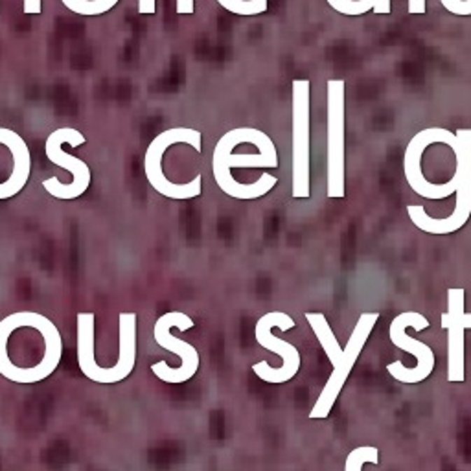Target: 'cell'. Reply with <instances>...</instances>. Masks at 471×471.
Wrapping results in <instances>:
<instances>
[{
    "mask_svg": "<svg viewBox=\"0 0 471 471\" xmlns=\"http://www.w3.org/2000/svg\"><path fill=\"white\" fill-rule=\"evenodd\" d=\"M234 168H278L276 146L254 127H238L225 133L212 155L213 179L223 194L234 199H258L276 186L278 177L262 174L256 183H238Z\"/></svg>",
    "mask_w": 471,
    "mask_h": 471,
    "instance_id": "6da1fadb",
    "label": "cell"
},
{
    "mask_svg": "<svg viewBox=\"0 0 471 471\" xmlns=\"http://www.w3.org/2000/svg\"><path fill=\"white\" fill-rule=\"evenodd\" d=\"M379 313L377 311H365L361 313L358 324L353 328L352 335L348 339L346 346H339V341L335 337V333L328 324L326 317L323 313H306V321L311 326L315 337L318 339L321 346H323L324 353L328 356L330 363H332L333 372L324 385L321 396H318L317 403L313 405L309 418L317 420V418H328V414L332 412L333 405L337 402L339 394H341L344 383H346L348 376L352 372L353 365L358 363L359 353L363 352V348L367 344L370 333L374 332Z\"/></svg>",
    "mask_w": 471,
    "mask_h": 471,
    "instance_id": "7a4b0ae2",
    "label": "cell"
},
{
    "mask_svg": "<svg viewBox=\"0 0 471 471\" xmlns=\"http://www.w3.org/2000/svg\"><path fill=\"white\" fill-rule=\"evenodd\" d=\"M175 144H186L201 153L203 151V136H201V133L197 129H190V127H174V129H166L157 134L151 140V144L148 146V151H146V177H148L151 188L157 194L164 195V197L177 199V201L199 197L201 192H203V179H201V175H195L194 179L186 184L171 183L164 175V153L168 151V148H171Z\"/></svg>",
    "mask_w": 471,
    "mask_h": 471,
    "instance_id": "3957f363",
    "label": "cell"
},
{
    "mask_svg": "<svg viewBox=\"0 0 471 471\" xmlns=\"http://www.w3.org/2000/svg\"><path fill=\"white\" fill-rule=\"evenodd\" d=\"M455 134L458 144L453 148V153L456 157V162L462 166V179L461 186L456 190V203L451 216L437 219L431 218L422 204L407 206V213L412 223L433 236H447L461 230L471 216V129H458Z\"/></svg>",
    "mask_w": 471,
    "mask_h": 471,
    "instance_id": "277c9868",
    "label": "cell"
},
{
    "mask_svg": "<svg viewBox=\"0 0 471 471\" xmlns=\"http://www.w3.org/2000/svg\"><path fill=\"white\" fill-rule=\"evenodd\" d=\"M431 144H446L449 148H456L458 140L456 134L451 133L449 129H442V127H427L416 133L411 139V142L407 144L405 157H403V171H405V179L412 192L420 197L426 199H446L449 195L456 194V190L461 186L462 179V166L456 162L455 175L451 181L446 184H433L426 179V175L422 171V157L426 153V149Z\"/></svg>",
    "mask_w": 471,
    "mask_h": 471,
    "instance_id": "5b68a950",
    "label": "cell"
},
{
    "mask_svg": "<svg viewBox=\"0 0 471 471\" xmlns=\"http://www.w3.org/2000/svg\"><path fill=\"white\" fill-rule=\"evenodd\" d=\"M85 142H87L85 134L78 129H72V127H61V129H55L54 133L48 134L45 144L46 157H48L50 162L66 169L72 175V183L70 184L59 183L57 177H50V179L43 181V188L52 197L66 199L69 201V199L81 197L87 192V188H89L90 169L87 166V162H83V160L74 157V155L63 151V146L65 144H70L72 148H81Z\"/></svg>",
    "mask_w": 471,
    "mask_h": 471,
    "instance_id": "8992f818",
    "label": "cell"
},
{
    "mask_svg": "<svg viewBox=\"0 0 471 471\" xmlns=\"http://www.w3.org/2000/svg\"><path fill=\"white\" fill-rule=\"evenodd\" d=\"M416 330V332H423L431 326L429 321L423 317L422 313L416 311H405L400 313L394 321L391 323V341L392 344L400 350L412 353L416 358V367L407 368L402 361H394L387 365V370L396 381L405 383V385H414V383L426 381L427 377L431 376L435 370V353H433L431 346H427L423 342L416 341L407 335V328Z\"/></svg>",
    "mask_w": 471,
    "mask_h": 471,
    "instance_id": "52a82bcc",
    "label": "cell"
},
{
    "mask_svg": "<svg viewBox=\"0 0 471 471\" xmlns=\"http://www.w3.org/2000/svg\"><path fill=\"white\" fill-rule=\"evenodd\" d=\"M280 328L282 332H288L291 328H295V321L289 317L288 313L282 311H271L265 313L256 324V341L260 346L265 350L278 353L282 358V367L273 368L267 361H260L253 367V372L265 383H288L289 379L297 376L298 368H300V353L293 344L282 341L273 335V328Z\"/></svg>",
    "mask_w": 471,
    "mask_h": 471,
    "instance_id": "ba28073f",
    "label": "cell"
},
{
    "mask_svg": "<svg viewBox=\"0 0 471 471\" xmlns=\"http://www.w3.org/2000/svg\"><path fill=\"white\" fill-rule=\"evenodd\" d=\"M309 80H295L291 83L293 116V197H309Z\"/></svg>",
    "mask_w": 471,
    "mask_h": 471,
    "instance_id": "9c48e42d",
    "label": "cell"
},
{
    "mask_svg": "<svg viewBox=\"0 0 471 471\" xmlns=\"http://www.w3.org/2000/svg\"><path fill=\"white\" fill-rule=\"evenodd\" d=\"M328 197H344V80L326 83Z\"/></svg>",
    "mask_w": 471,
    "mask_h": 471,
    "instance_id": "30bf717a",
    "label": "cell"
},
{
    "mask_svg": "<svg viewBox=\"0 0 471 471\" xmlns=\"http://www.w3.org/2000/svg\"><path fill=\"white\" fill-rule=\"evenodd\" d=\"M179 328L181 332L184 330H190V328H194V321L188 317V315H184V313L179 311H169L166 315L155 323V330H153V337L155 342L159 344V346L166 348V350H171L174 353H177L181 358V367L179 368H169V365L166 361L155 363L151 370L157 377H159L160 381L164 383H184L188 381L190 377H194L195 372H197L199 368V352L195 350L192 344L188 342L179 341L177 337H174L171 333H169V328Z\"/></svg>",
    "mask_w": 471,
    "mask_h": 471,
    "instance_id": "8fae6325",
    "label": "cell"
},
{
    "mask_svg": "<svg viewBox=\"0 0 471 471\" xmlns=\"http://www.w3.org/2000/svg\"><path fill=\"white\" fill-rule=\"evenodd\" d=\"M462 288L447 289V311L442 313V328L447 330V381L462 383L464 372V332L471 330V313L464 311Z\"/></svg>",
    "mask_w": 471,
    "mask_h": 471,
    "instance_id": "7c38bea8",
    "label": "cell"
},
{
    "mask_svg": "<svg viewBox=\"0 0 471 471\" xmlns=\"http://www.w3.org/2000/svg\"><path fill=\"white\" fill-rule=\"evenodd\" d=\"M120 353L118 361L113 368H101L96 376L90 379L101 385H113V383L124 381L125 377L133 372L134 361H136V313L122 311L120 313Z\"/></svg>",
    "mask_w": 471,
    "mask_h": 471,
    "instance_id": "4fadbf2b",
    "label": "cell"
},
{
    "mask_svg": "<svg viewBox=\"0 0 471 471\" xmlns=\"http://www.w3.org/2000/svg\"><path fill=\"white\" fill-rule=\"evenodd\" d=\"M0 144L10 149L11 157H13V169H11L10 179L0 184V199H10L19 194L30 179L31 157L28 144L22 140V136L8 127H0Z\"/></svg>",
    "mask_w": 471,
    "mask_h": 471,
    "instance_id": "5bb4252c",
    "label": "cell"
},
{
    "mask_svg": "<svg viewBox=\"0 0 471 471\" xmlns=\"http://www.w3.org/2000/svg\"><path fill=\"white\" fill-rule=\"evenodd\" d=\"M61 2L66 10H70L76 15L96 17L113 10L120 0H61Z\"/></svg>",
    "mask_w": 471,
    "mask_h": 471,
    "instance_id": "9a60e30c",
    "label": "cell"
},
{
    "mask_svg": "<svg viewBox=\"0 0 471 471\" xmlns=\"http://www.w3.org/2000/svg\"><path fill=\"white\" fill-rule=\"evenodd\" d=\"M219 6L230 11L232 15L254 17L265 13L269 8L267 0H218Z\"/></svg>",
    "mask_w": 471,
    "mask_h": 471,
    "instance_id": "2e32d148",
    "label": "cell"
},
{
    "mask_svg": "<svg viewBox=\"0 0 471 471\" xmlns=\"http://www.w3.org/2000/svg\"><path fill=\"white\" fill-rule=\"evenodd\" d=\"M379 462V451L374 446L356 447L353 451L348 453L344 471H363L365 464H377Z\"/></svg>",
    "mask_w": 471,
    "mask_h": 471,
    "instance_id": "e0dca14e",
    "label": "cell"
},
{
    "mask_svg": "<svg viewBox=\"0 0 471 471\" xmlns=\"http://www.w3.org/2000/svg\"><path fill=\"white\" fill-rule=\"evenodd\" d=\"M333 10L348 17H359L374 10L372 0H326Z\"/></svg>",
    "mask_w": 471,
    "mask_h": 471,
    "instance_id": "ac0fdd59",
    "label": "cell"
},
{
    "mask_svg": "<svg viewBox=\"0 0 471 471\" xmlns=\"http://www.w3.org/2000/svg\"><path fill=\"white\" fill-rule=\"evenodd\" d=\"M440 4L453 15H471V0H440Z\"/></svg>",
    "mask_w": 471,
    "mask_h": 471,
    "instance_id": "d6986e66",
    "label": "cell"
},
{
    "mask_svg": "<svg viewBox=\"0 0 471 471\" xmlns=\"http://www.w3.org/2000/svg\"><path fill=\"white\" fill-rule=\"evenodd\" d=\"M43 0H22V13L24 15H41Z\"/></svg>",
    "mask_w": 471,
    "mask_h": 471,
    "instance_id": "ffe728a7",
    "label": "cell"
},
{
    "mask_svg": "<svg viewBox=\"0 0 471 471\" xmlns=\"http://www.w3.org/2000/svg\"><path fill=\"white\" fill-rule=\"evenodd\" d=\"M426 10V0H409V4H407V13L409 15H423Z\"/></svg>",
    "mask_w": 471,
    "mask_h": 471,
    "instance_id": "44dd1931",
    "label": "cell"
},
{
    "mask_svg": "<svg viewBox=\"0 0 471 471\" xmlns=\"http://www.w3.org/2000/svg\"><path fill=\"white\" fill-rule=\"evenodd\" d=\"M139 15H155L157 13V0H139Z\"/></svg>",
    "mask_w": 471,
    "mask_h": 471,
    "instance_id": "7402d4cb",
    "label": "cell"
},
{
    "mask_svg": "<svg viewBox=\"0 0 471 471\" xmlns=\"http://www.w3.org/2000/svg\"><path fill=\"white\" fill-rule=\"evenodd\" d=\"M194 10V0H177V13L179 15H192Z\"/></svg>",
    "mask_w": 471,
    "mask_h": 471,
    "instance_id": "603a6c76",
    "label": "cell"
},
{
    "mask_svg": "<svg viewBox=\"0 0 471 471\" xmlns=\"http://www.w3.org/2000/svg\"><path fill=\"white\" fill-rule=\"evenodd\" d=\"M374 2V13L377 15H388L391 13V0H372Z\"/></svg>",
    "mask_w": 471,
    "mask_h": 471,
    "instance_id": "cb8c5ba5",
    "label": "cell"
}]
</instances>
